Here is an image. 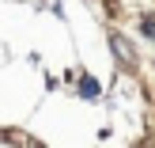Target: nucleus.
Returning a JSON list of instances; mask_svg holds the SVG:
<instances>
[{
    "label": "nucleus",
    "instance_id": "obj_1",
    "mask_svg": "<svg viewBox=\"0 0 155 148\" xmlns=\"http://www.w3.org/2000/svg\"><path fill=\"white\" fill-rule=\"evenodd\" d=\"M114 50H117V53H121L125 61H133V50H129V42H125L121 34H114Z\"/></svg>",
    "mask_w": 155,
    "mask_h": 148
},
{
    "label": "nucleus",
    "instance_id": "obj_2",
    "mask_svg": "<svg viewBox=\"0 0 155 148\" xmlns=\"http://www.w3.org/2000/svg\"><path fill=\"white\" fill-rule=\"evenodd\" d=\"M140 30H144V34H148V38H151V42H155V15H148V19H144V23H140Z\"/></svg>",
    "mask_w": 155,
    "mask_h": 148
},
{
    "label": "nucleus",
    "instance_id": "obj_3",
    "mask_svg": "<svg viewBox=\"0 0 155 148\" xmlns=\"http://www.w3.org/2000/svg\"><path fill=\"white\" fill-rule=\"evenodd\" d=\"M80 91H83V95H98V84H95V80H83Z\"/></svg>",
    "mask_w": 155,
    "mask_h": 148
}]
</instances>
